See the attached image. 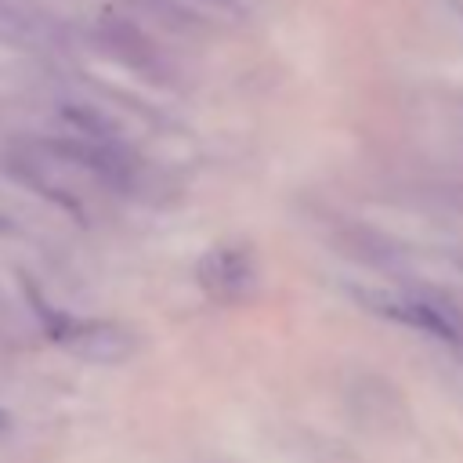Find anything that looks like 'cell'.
<instances>
[{"instance_id": "obj_5", "label": "cell", "mask_w": 463, "mask_h": 463, "mask_svg": "<svg viewBox=\"0 0 463 463\" xmlns=\"http://www.w3.org/2000/svg\"><path fill=\"white\" fill-rule=\"evenodd\" d=\"M213 4H217V0H213Z\"/></svg>"}, {"instance_id": "obj_2", "label": "cell", "mask_w": 463, "mask_h": 463, "mask_svg": "<svg viewBox=\"0 0 463 463\" xmlns=\"http://www.w3.org/2000/svg\"><path fill=\"white\" fill-rule=\"evenodd\" d=\"M199 282L213 300H242L257 282L250 250H242V246L210 250L199 264Z\"/></svg>"}, {"instance_id": "obj_4", "label": "cell", "mask_w": 463, "mask_h": 463, "mask_svg": "<svg viewBox=\"0 0 463 463\" xmlns=\"http://www.w3.org/2000/svg\"><path fill=\"white\" fill-rule=\"evenodd\" d=\"M380 311L391 315V318H398V322H409V326H416V329H423V333H430L438 340H449V344H459L463 340V322L452 311H445L441 304H434V300L402 297V300H387Z\"/></svg>"}, {"instance_id": "obj_1", "label": "cell", "mask_w": 463, "mask_h": 463, "mask_svg": "<svg viewBox=\"0 0 463 463\" xmlns=\"http://www.w3.org/2000/svg\"><path fill=\"white\" fill-rule=\"evenodd\" d=\"M54 336L80 354L83 362H98V365H116L123 358L134 354V333L119 322H98V318H61L54 326Z\"/></svg>"}, {"instance_id": "obj_3", "label": "cell", "mask_w": 463, "mask_h": 463, "mask_svg": "<svg viewBox=\"0 0 463 463\" xmlns=\"http://www.w3.org/2000/svg\"><path fill=\"white\" fill-rule=\"evenodd\" d=\"M94 40L112 61H119V65H127L134 72H152L159 65L156 43L127 18H101L94 25Z\"/></svg>"}]
</instances>
